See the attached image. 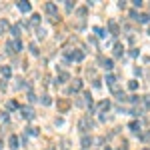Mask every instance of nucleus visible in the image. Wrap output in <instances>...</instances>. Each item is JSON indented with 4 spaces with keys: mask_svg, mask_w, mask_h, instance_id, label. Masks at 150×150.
Listing matches in <instances>:
<instances>
[{
    "mask_svg": "<svg viewBox=\"0 0 150 150\" xmlns=\"http://www.w3.org/2000/svg\"><path fill=\"white\" fill-rule=\"evenodd\" d=\"M44 8H46V12H48V14H52V16L56 14V4H52V2H46V6H44Z\"/></svg>",
    "mask_w": 150,
    "mask_h": 150,
    "instance_id": "nucleus-5",
    "label": "nucleus"
},
{
    "mask_svg": "<svg viewBox=\"0 0 150 150\" xmlns=\"http://www.w3.org/2000/svg\"><path fill=\"white\" fill-rule=\"evenodd\" d=\"M8 146H10L12 150L18 148V136H16V134H10V138H8Z\"/></svg>",
    "mask_w": 150,
    "mask_h": 150,
    "instance_id": "nucleus-2",
    "label": "nucleus"
},
{
    "mask_svg": "<svg viewBox=\"0 0 150 150\" xmlns=\"http://www.w3.org/2000/svg\"><path fill=\"white\" fill-rule=\"evenodd\" d=\"M90 126H92V122H90L88 118H82V120H80V130H84V132H86Z\"/></svg>",
    "mask_w": 150,
    "mask_h": 150,
    "instance_id": "nucleus-3",
    "label": "nucleus"
},
{
    "mask_svg": "<svg viewBox=\"0 0 150 150\" xmlns=\"http://www.w3.org/2000/svg\"><path fill=\"white\" fill-rule=\"evenodd\" d=\"M114 54H116V56H120V54H122V46H120V44H116V46H114Z\"/></svg>",
    "mask_w": 150,
    "mask_h": 150,
    "instance_id": "nucleus-12",
    "label": "nucleus"
},
{
    "mask_svg": "<svg viewBox=\"0 0 150 150\" xmlns=\"http://www.w3.org/2000/svg\"><path fill=\"white\" fill-rule=\"evenodd\" d=\"M144 150H148V148H144Z\"/></svg>",
    "mask_w": 150,
    "mask_h": 150,
    "instance_id": "nucleus-21",
    "label": "nucleus"
},
{
    "mask_svg": "<svg viewBox=\"0 0 150 150\" xmlns=\"http://www.w3.org/2000/svg\"><path fill=\"white\" fill-rule=\"evenodd\" d=\"M110 30H112L114 34H116V32H118V26H116V24H110Z\"/></svg>",
    "mask_w": 150,
    "mask_h": 150,
    "instance_id": "nucleus-20",
    "label": "nucleus"
},
{
    "mask_svg": "<svg viewBox=\"0 0 150 150\" xmlns=\"http://www.w3.org/2000/svg\"><path fill=\"white\" fill-rule=\"evenodd\" d=\"M12 34H14L16 38L20 36V26H18V24H14V26H12Z\"/></svg>",
    "mask_w": 150,
    "mask_h": 150,
    "instance_id": "nucleus-10",
    "label": "nucleus"
},
{
    "mask_svg": "<svg viewBox=\"0 0 150 150\" xmlns=\"http://www.w3.org/2000/svg\"><path fill=\"white\" fill-rule=\"evenodd\" d=\"M106 82H108V84L114 88V76H108V78H106Z\"/></svg>",
    "mask_w": 150,
    "mask_h": 150,
    "instance_id": "nucleus-18",
    "label": "nucleus"
},
{
    "mask_svg": "<svg viewBox=\"0 0 150 150\" xmlns=\"http://www.w3.org/2000/svg\"><path fill=\"white\" fill-rule=\"evenodd\" d=\"M130 128H132L134 132H138V130H140V124H138V122H132V124H130Z\"/></svg>",
    "mask_w": 150,
    "mask_h": 150,
    "instance_id": "nucleus-15",
    "label": "nucleus"
},
{
    "mask_svg": "<svg viewBox=\"0 0 150 150\" xmlns=\"http://www.w3.org/2000/svg\"><path fill=\"white\" fill-rule=\"evenodd\" d=\"M18 8H20L22 12H30L32 6H30V2H24V0H22V2H18Z\"/></svg>",
    "mask_w": 150,
    "mask_h": 150,
    "instance_id": "nucleus-4",
    "label": "nucleus"
},
{
    "mask_svg": "<svg viewBox=\"0 0 150 150\" xmlns=\"http://www.w3.org/2000/svg\"><path fill=\"white\" fill-rule=\"evenodd\" d=\"M22 116H24V118H34L32 108H22Z\"/></svg>",
    "mask_w": 150,
    "mask_h": 150,
    "instance_id": "nucleus-7",
    "label": "nucleus"
},
{
    "mask_svg": "<svg viewBox=\"0 0 150 150\" xmlns=\"http://www.w3.org/2000/svg\"><path fill=\"white\" fill-rule=\"evenodd\" d=\"M40 22V16L38 14H32V24H38Z\"/></svg>",
    "mask_w": 150,
    "mask_h": 150,
    "instance_id": "nucleus-17",
    "label": "nucleus"
},
{
    "mask_svg": "<svg viewBox=\"0 0 150 150\" xmlns=\"http://www.w3.org/2000/svg\"><path fill=\"white\" fill-rule=\"evenodd\" d=\"M0 72H2L4 78H8V76H12V68H10V66H2V68H0Z\"/></svg>",
    "mask_w": 150,
    "mask_h": 150,
    "instance_id": "nucleus-6",
    "label": "nucleus"
},
{
    "mask_svg": "<svg viewBox=\"0 0 150 150\" xmlns=\"http://www.w3.org/2000/svg\"><path fill=\"white\" fill-rule=\"evenodd\" d=\"M42 104H50V98L48 96H42Z\"/></svg>",
    "mask_w": 150,
    "mask_h": 150,
    "instance_id": "nucleus-19",
    "label": "nucleus"
},
{
    "mask_svg": "<svg viewBox=\"0 0 150 150\" xmlns=\"http://www.w3.org/2000/svg\"><path fill=\"white\" fill-rule=\"evenodd\" d=\"M104 68L110 70V68H112V60H104Z\"/></svg>",
    "mask_w": 150,
    "mask_h": 150,
    "instance_id": "nucleus-16",
    "label": "nucleus"
},
{
    "mask_svg": "<svg viewBox=\"0 0 150 150\" xmlns=\"http://www.w3.org/2000/svg\"><path fill=\"white\" fill-rule=\"evenodd\" d=\"M64 80H68V74H66V72H62V74L56 78V82H58V84H60V82H64Z\"/></svg>",
    "mask_w": 150,
    "mask_h": 150,
    "instance_id": "nucleus-11",
    "label": "nucleus"
},
{
    "mask_svg": "<svg viewBox=\"0 0 150 150\" xmlns=\"http://www.w3.org/2000/svg\"><path fill=\"white\" fill-rule=\"evenodd\" d=\"M90 144H92V138H90V136H84V138H82V146H84V148H88Z\"/></svg>",
    "mask_w": 150,
    "mask_h": 150,
    "instance_id": "nucleus-8",
    "label": "nucleus"
},
{
    "mask_svg": "<svg viewBox=\"0 0 150 150\" xmlns=\"http://www.w3.org/2000/svg\"><path fill=\"white\" fill-rule=\"evenodd\" d=\"M80 86H82L80 80H74V84H72V92H74V90H80Z\"/></svg>",
    "mask_w": 150,
    "mask_h": 150,
    "instance_id": "nucleus-13",
    "label": "nucleus"
},
{
    "mask_svg": "<svg viewBox=\"0 0 150 150\" xmlns=\"http://www.w3.org/2000/svg\"><path fill=\"white\" fill-rule=\"evenodd\" d=\"M6 108H8V110H14V108H16V102H12V100L6 102Z\"/></svg>",
    "mask_w": 150,
    "mask_h": 150,
    "instance_id": "nucleus-14",
    "label": "nucleus"
},
{
    "mask_svg": "<svg viewBox=\"0 0 150 150\" xmlns=\"http://www.w3.org/2000/svg\"><path fill=\"white\" fill-rule=\"evenodd\" d=\"M8 30V22L6 20H0V32H6Z\"/></svg>",
    "mask_w": 150,
    "mask_h": 150,
    "instance_id": "nucleus-9",
    "label": "nucleus"
},
{
    "mask_svg": "<svg viewBox=\"0 0 150 150\" xmlns=\"http://www.w3.org/2000/svg\"><path fill=\"white\" fill-rule=\"evenodd\" d=\"M6 48H8V52H20L22 50V44H20V40H8L6 42Z\"/></svg>",
    "mask_w": 150,
    "mask_h": 150,
    "instance_id": "nucleus-1",
    "label": "nucleus"
}]
</instances>
